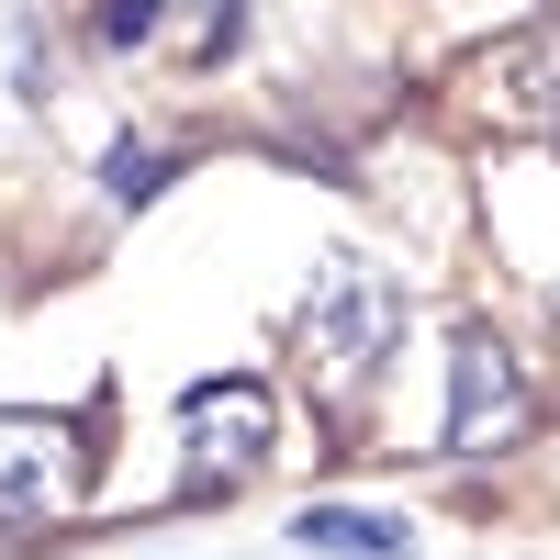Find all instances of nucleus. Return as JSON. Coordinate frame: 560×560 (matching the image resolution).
Wrapping results in <instances>:
<instances>
[{
	"instance_id": "obj_1",
	"label": "nucleus",
	"mask_w": 560,
	"mask_h": 560,
	"mask_svg": "<svg viewBox=\"0 0 560 560\" xmlns=\"http://www.w3.org/2000/svg\"><path fill=\"white\" fill-rule=\"evenodd\" d=\"M393 348H404V280L370 269L359 247L325 258L314 292H303V325H292V359H303L314 404H359V393L393 370Z\"/></svg>"
},
{
	"instance_id": "obj_2",
	"label": "nucleus",
	"mask_w": 560,
	"mask_h": 560,
	"mask_svg": "<svg viewBox=\"0 0 560 560\" xmlns=\"http://www.w3.org/2000/svg\"><path fill=\"white\" fill-rule=\"evenodd\" d=\"M90 482H102V438L90 415H34V404H0V527L34 538V527H68Z\"/></svg>"
},
{
	"instance_id": "obj_3",
	"label": "nucleus",
	"mask_w": 560,
	"mask_h": 560,
	"mask_svg": "<svg viewBox=\"0 0 560 560\" xmlns=\"http://www.w3.org/2000/svg\"><path fill=\"white\" fill-rule=\"evenodd\" d=\"M269 459V393L258 382H202L179 404V493H236Z\"/></svg>"
},
{
	"instance_id": "obj_4",
	"label": "nucleus",
	"mask_w": 560,
	"mask_h": 560,
	"mask_svg": "<svg viewBox=\"0 0 560 560\" xmlns=\"http://www.w3.org/2000/svg\"><path fill=\"white\" fill-rule=\"evenodd\" d=\"M527 438V370L493 325H459L448 337V448L482 459V448H516Z\"/></svg>"
},
{
	"instance_id": "obj_5",
	"label": "nucleus",
	"mask_w": 560,
	"mask_h": 560,
	"mask_svg": "<svg viewBox=\"0 0 560 560\" xmlns=\"http://www.w3.org/2000/svg\"><path fill=\"white\" fill-rule=\"evenodd\" d=\"M482 113L493 124H516V135H560V23H527V34H504L482 45Z\"/></svg>"
},
{
	"instance_id": "obj_6",
	"label": "nucleus",
	"mask_w": 560,
	"mask_h": 560,
	"mask_svg": "<svg viewBox=\"0 0 560 560\" xmlns=\"http://www.w3.org/2000/svg\"><path fill=\"white\" fill-rule=\"evenodd\" d=\"M303 549H337V560H404L415 527L404 516H359V504H314V516H292Z\"/></svg>"
},
{
	"instance_id": "obj_7",
	"label": "nucleus",
	"mask_w": 560,
	"mask_h": 560,
	"mask_svg": "<svg viewBox=\"0 0 560 560\" xmlns=\"http://www.w3.org/2000/svg\"><path fill=\"white\" fill-rule=\"evenodd\" d=\"M168 179H179V147H158V135H124V147L102 158V191L113 202H158Z\"/></svg>"
}]
</instances>
